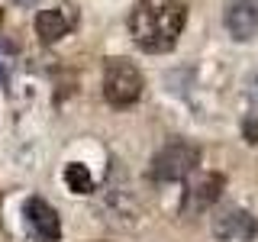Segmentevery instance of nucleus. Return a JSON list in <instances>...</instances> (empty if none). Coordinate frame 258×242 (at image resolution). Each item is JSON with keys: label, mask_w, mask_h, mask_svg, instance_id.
Instances as JSON below:
<instances>
[{"label": "nucleus", "mask_w": 258, "mask_h": 242, "mask_svg": "<svg viewBox=\"0 0 258 242\" xmlns=\"http://www.w3.org/2000/svg\"><path fill=\"white\" fill-rule=\"evenodd\" d=\"M145 81L129 58H107L103 65V97L110 107H133L142 97Z\"/></svg>", "instance_id": "2"}, {"label": "nucleus", "mask_w": 258, "mask_h": 242, "mask_svg": "<svg viewBox=\"0 0 258 242\" xmlns=\"http://www.w3.org/2000/svg\"><path fill=\"white\" fill-rule=\"evenodd\" d=\"M226 29L236 42H248L258 36V0H232L226 7Z\"/></svg>", "instance_id": "8"}, {"label": "nucleus", "mask_w": 258, "mask_h": 242, "mask_svg": "<svg viewBox=\"0 0 258 242\" xmlns=\"http://www.w3.org/2000/svg\"><path fill=\"white\" fill-rule=\"evenodd\" d=\"M129 36L149 55L171 52L177 45L184 23H187V4L184 0H139L129 10Z\"/></svg>", "instance_id": "1"}, {"label": "nucleus", "mask_w": 258, "mask_h": 242, "mask_svg": "<svg viewBox=\"0 0 258 242\" xmlns=\"http://www.w3.org/2000/svg\"><path fill=\"white\" fill-rule=\"evenodd\" d=\"M0 20H4V13H0Z\"/></svg>", "instance_id": "15"}, {"label": "nucleus", "mask_w": 258, "mask_h": 242, "mask_svg": "<svg viewBox=\"0 0 258 242\" xmlns=\"http://www.w3.org/2000/svg\"><path fill=\"white\" fill-rule=\"evenodd\" d=\"M75 23H78V7L75 4H58V7H52V10H39L36 36H39V42L52 45V42H58L61 36H68V32L75 29Z\"/></svg>", "instance_id": "6"}, {"label": "nucleus", "mask_w": 258, "mask_h": 242, "mask_svg": "<svg viewBox=\"0 0 258 242\" xmlns=\"http://www.w3.org/2000/svg\"><path fill=\"white\" fill-rule=\"evenodd\" d=\"M10 71H13V48L0 42V81L10 78Z\"/></svg>", "instance_id": "12"}, {"label": "nucleus", "mask_w": 258, "mask_h": 242, "mask_svg": "<svg viewBox=\"0 0 258 242\" xmlns=\"http://www.w3.org/2000/svg\"><path fill=\"white\" fill-rule=\"evenodd\" d=\"M64 184H68V191H75V194H91L94 191V177L81 161H71V165L64 168Z\"/></svg>", "instance_id": "10"}, {"label": "nucleus", "mask_w": 258, "mask_h": 242, "mask_svg": "<svg viewBox=\"0 0 258 242\" xmlns=\"http://www.w3.org/2000/svg\"><path fill=\"white\" fill-rule=\"evenodd\" d=\"M107 210H110V220L113 223H126V226H133L136 216H139V204L129 197L126 188H110V194H107Z\"/></svg>", "instance_id": "9"}, {"label": "nucleus", "mask_w": 258, "mask_h": 242, "mask_svg": "<svg viewBox=\"0 0 258 242\" xmlns=\"http://www.w3.org/2000/svg\"><path fill=\"white\" fill-rule=\"evenodd\" d=\"M242 136L248 145H258V113H248L245 123H242Z\"/></svg>", "instance_id": "11"}, {"label": "nucleus", "mask_w": 258, "mask_h": 242, "mask_svg": "<svg viewBox=\"0 0 258 242\" xmlns=\"http://www.w3.org/2000/svg\"><path fill=\"white\" fill-rule=\"evenodd\" d=\"M210 229H213V236L220 242H248L258 232V220L242 207H223L213 213Z\"/></svg>", "instance_id": "4"}, {"label": "nucleus", "mask_w": 258, "mask_h": 242, "mask_svg": "<svg viewBox=\"0 0 258 242\" xmlns=\"http://www.w3.org/2000/svg\"><path fill=\"white\" fill-rule=\"evenodd\" d=\"M223 174L216 171H207V174H197V181L187 184V191H184V213H204L220 200L223 194Z\"/></svg>", "instance_id": "7"}, {"label": "nucleus", "mask_w": 258, "mask_h": 242, "mask_svg": "<svg viewBox=\"0 0 258 242\" xmlns=\"http://www.w3.org/2000/svg\"><path fill=\"white\" fill-rule=\"evenodd\" d=\"M13 4H20V7H32L36 0H13Z\"/></svg>", "instance_id": "14"}, {"label": "nucleus", "mask_w": 258, "mask_h": 242, "mask_svg": "<svg viewBox=\"0 0 258 242\" xmlns=\"http://www.w3.org/2000/svg\"><path fill=\"white\" fill-rule=\"evenodd\" d=\"M23 216H26V226L36 242H58L61 239V220L55 213V207L45 204L42 197H29L23 204Z\"/></svg>", "instance_id": "5"}, {"label": "nucleus", "mask_w": 258, "mask_h": 242, "mask_svg": "<svg viewBox=\"0 0 258 242\" xmlns=\"http://www.w3.org/2000/svg\"><path fill=\"white\" fill-rule=\"evenodd\" d=\"M245 97L252 103H258V68L248 71V78H245Z\"/></svg>", "instance_id": "13"}, {"label": "nucleus", "mask_w": 258, "mask_h": 242, "mask_svg": "<svg viewBox=\"0 0 258 242\" xmlns=\"http://www.w3.org/2000/svg\"><path fill=\"white\" fill-rule=\"evenodd\" d=\"M197 165H200V145L187 139H174L152 158L149 177L152 181H181L190 171H197Z\"/></svg>", "instance_id": "3"}]
</instances>
